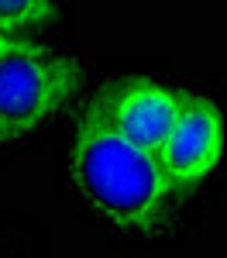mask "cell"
Here are the masks:
<instances>
[{"instance_id": "obj_1", "label": "cell", "mask_w": 227, "mask_h": 258, "mask_svg": "<svg viewBox=\"0 0 227 258\" xmlns=\"http://www.w3.org/2000/svg\"><path fill=\"white\" fill-rule=\"evenodd\" d=\"M69 172L83 203L127 234H159L179 207L159 155L121 138L93 100L76 120Z\"/></svg>"}, {"instance_id": "obj_2", "label": "cell", "mask_w": 227, "mask_h": 258, "mask_svg": "<svg viewBox=\"0 0 227 258\" xmlns=\"http://www.w3.org/2000/svg\"><path fill=\"white\" fill-rule=\"evenodd\" d=\"M83 86V62L35 38L0 48V148L52 120Z\"/></svg>"}, {"instance_id": "obj_3", "label": "cell", "mask_w": 227, "mask_h": 258, "mask_svg": "<svg viewBox=\"0 0 227 258\" xmlns=\"http://www.w3.org/2000/svg\"><path fill=\"white\" fill-rule=\"evenodd\" d=\"M224 155V117L220 107L203 93L183 90V107L169 138L159 148V162L176 200L183 203L193 189H200L206 176Z\"/></svg>"}, {"instance_id": "obj_4", "label": "cell", "mask_w": 227, "mask_h": 258, "mask_svg": "<svg viewBox=\"0 0 227 258\" xmlns=\"http://www.w3.org/2000/svg\"><path fill=\"white\" fill-rule=\"evenodd\" d=\"M93 103L121 138L159 155L162 141L169 138L172 124L179 117L183 90H172L144 76H127V80L107 83L93 97Z\"/></svg>"}, {"instance_id": "obj_5", "label": "cell", "mask_w": 227, "mask_h": 258, "mask_svg": "<svg viewBox=\"0 0 227 258\" xmlns=\"http://www.w3.org/2000/svg\"><path fill=\"white\" fill-rule=\"evenodd\" d=\"M55 21V0H0V31L24 38V31Z\"/></svg>"}, {"instance_id": "obj_6", "label": "cell", "mask_w": 227, "mask_h": 258, "mask_svg": "<svg viewBox=\"0 0 227 258\" xmlns=\"http://www.w3.org/2000/svg\"><path fill=\"white\" fill-rule=\"evenodd\" d=\"M11 38H14V35H4V31H0V48H7V45H11Z\"/></svg>"}]
</instances>
